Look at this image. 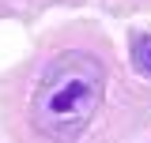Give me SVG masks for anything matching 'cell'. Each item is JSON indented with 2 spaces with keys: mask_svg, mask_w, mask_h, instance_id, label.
Here are the masks:
<instances>
[{
  "mask_svg": "<svg viewBox=\"0 0 151 143\" xmlns=\"http://www.w3.org/2000/svg\"><path fill=\"white\" fill-rule=\"evenodd\" d=\"M132 64H136L140 75H147V79H151V34H144V38L132 41Z\"/></svg>",
  "mask_w": 151,
  "mask_h": 143,
  "instance_id": "2",
  "label": "cell"
},
{
  "mask_svg": "<svg viewBox=\"0 0 151 143\" xmlns=\"http://www.w3.org/2000/svg\"><path fill=\"white\" fill-rule=\"evenodd\" d=\"M102 90H106V75L94 56L87 53L53 56L49 68L42 72L34 87V102H30V117H34L38 132L60 143L76 139L98 113Z\"/></svg>",
  "mask_w": 151,
  "mask_h": 143,
  "instance_id": "1",
  "label": "cell"
}]
</instances>
